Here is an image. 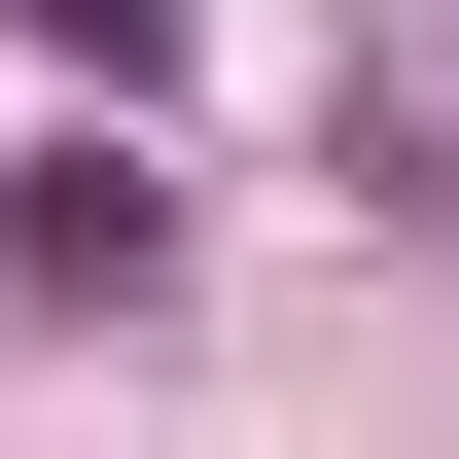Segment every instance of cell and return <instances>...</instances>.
Here are the masks:
<instances>
[{
    "label": "cell",
    "mask_w": 459,
    "mask_h": 459,
    "mask_svg": "<svg viewBox=\"0 0 459 459\" xmlns=\"http://www.w3.org/2000/svg\"><path fill=\"white\" fill-rule=\"evenodd\" d=\"M318 142L389 177V212H459V0H353L318 36Z\"/></svg>",
    "instance_id": "obj_1"
},
{
    "label": "cell",
    "mask_w": 459,
    "mask_h": 459,
    "mask_svg": "<svg viewBox=\"0 0 459 459\" xmlns=\"http://www.w3.org/2000/svg\"><path fill=\"white\" fill-rule=\"evenodd\" d=\"M142 247H177V177H142V142H36V177H0V283H71V318H107Z\"/></svg>",
    "instance_id": "obj_2"
},
{
    "label": "cell",
    "mask_w": 459,
    "mask_h": 459,
    "mask_svg": "<svg viewBox=\"0 0 459 459\" xmlns=\"http://www.w3.org/2000/svg\"><path fill=\"white\" fill-rule=\"evenodd\" d=\"M0 36H71V71H107V107H142V36H177V0H0Z\"/></svg>",
    "instance_id": "obj_3"
}]
</instances>
